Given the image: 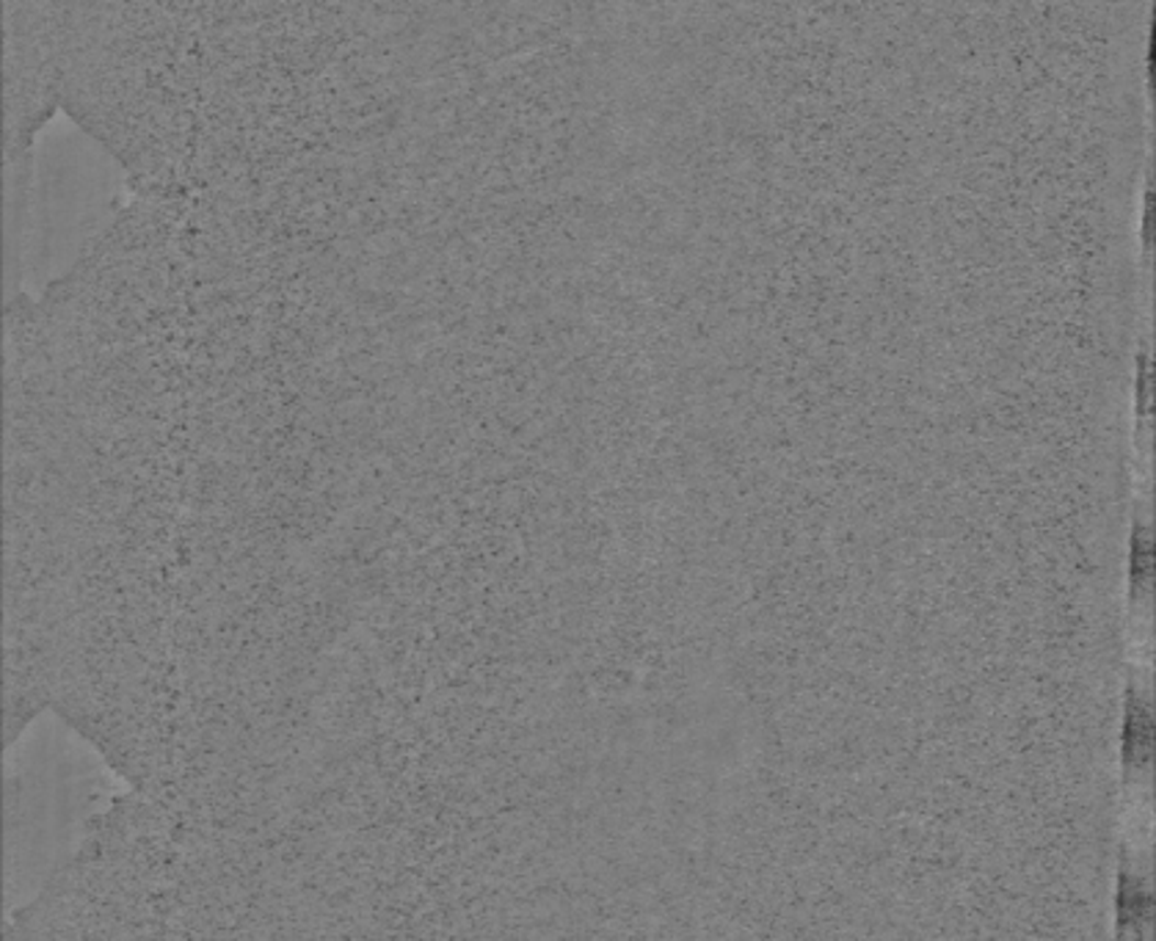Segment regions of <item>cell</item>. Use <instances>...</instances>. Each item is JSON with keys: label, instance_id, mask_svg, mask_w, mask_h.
Instances as JSON below:
<instances>
[{"label": "cell", "instance_id": "obj_1", "mask_svg": "<svg viewBox=\"0 0 1156 941\" xmlns=\"http://www.w3.org/2000/svg\"><path fill=\"white\" fill-rule=\"evenodd\" d=\"M29 175L34 186L12 180V257L31 271L61 268L114 211L120 182L105 177V160L75 136L47 147Z\"/></svg>", "mask_w": 1156, "mask_h": 941}, {"label": "cell", "instance_id": "obj_2", "mask_svg": "<svg viewBox=\"0 0 1156 941\" xmlns=\"http://www.w3.org/2000/svg\"><path fill=\"white\" fill-rule=\"evenodd\" d=\"M1151 740H1154V729H1151L1148 704L1140 696H1132L1126 709V726H1123V754H1126L1129 765L1148 768Z\"/></svg>", "mask_w": 1156, "mask_h": 941}, {"label": "cell", "instance_id": "obj_3", "mask_svg": "<svg viewBox=\"0 0 1156 941\" xmlns=\"http://www.w3.org/2000/svg\"><path fill=\"white\" fill-rule=\"evenodd\" d=\"M1118 911H1121V922H1148L1151 917V892L1145 889L1143 881L1137 875H1123L1121 878V892H1118Z\"/></svg>", "mask_w": 1156, "mask_h": 941}, {"label": "cell", "instance_id": "obj_4", "mask_svg": "<svg viewBox=\"0 0 1156 941\" xmlns=\"http://www.w3.org/2000/svg\"><path fill=\"white\" fill-rule=\"evenodd\" d=\"M1151 572H1154V552H1151V539L1145 534V528H1137L1132 539V583L1137 591H1148L1145 585L1151 583Z\"/></svg>", "mask_w": 1156, "mask_h": 941}]
</instances>
